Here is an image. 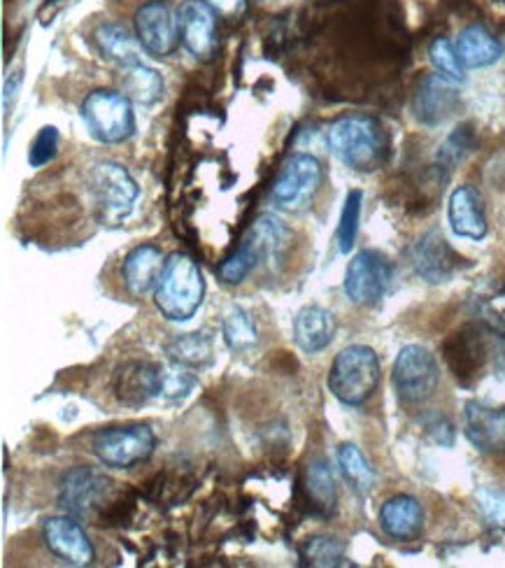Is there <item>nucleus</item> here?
Returning <instances> with one entry per match:
<instances>
[{"mask_svg": "<svg viewBox=\"0 0 505 568\" xmlns=\"http://www.w3.org/2000/svg\"><path fill=\"white\" fill-rule=\"evenodd\" d=\"M331 154L356 173H373L387 161V131L371 114H345L326 133Z\"/></svg>", "mask_w": 505, "mask_h": 568, "instance_id": "f257e3e1", "label": "nucleus"}, {"mask_svg": "<svg viewBox=\"0 0 505 568\" xmlns=\"http://www.w3.org/2000/svg\"><path fill=\"white\" fill-rule=\"evenodd\" d=\"M289 245H292V231L275 215H261L250 226L243 245H240L226 262L220 266V277L226 284L245 282L259 268H275Z\"/></svg>", "mask_w": 505, "mask_h": 568, "instance_id": "f03ea898", "label": "nucleus"}, {"mask_svg": "<svg viewBox=\"0 0 505 568\" xmlns=\"http://www.w3.org/2000/svg\"><path fill=\"white\" fill-rule=\"evenodd\" d=\"M205 296V280L199 264L184 252L165 258L161 280L154 290V305L171 322H186L196 315Z\"/></svg>", "mask_w": 505, "mask_h": 568, "instance_id": "7ed1b4c3", "label": "nucleus"}, {"mask_svg": "<svg viewBox=\"0 0 505 568\" xmlns=\"http://www.w3.org/2000/svg\"><path fill=\"white\" fill-rule=\"evenodd\" d=\"M380 383L377 354L366 345H350L335 357L329 371V389L345 406H361Z\"/></svg>", "mask_w": 505, "mask_h": 568, "instance_id": "20e7f679", "label": "nucleus"}, {"mask_svg": "<svg viewBox=\"0 0 505 568\" xmlns=\"http://www.w3.org/2000/svg\"><path fill=\"white\" fill-rule=\"evenodd\" d=\"M89 192L99 220L108 226L122 224L140 196V189L122 163L99 161L89 171Z\"/></svg>", "mask_w": 505, "mask_h": 568, "instance_id": "39448f33", "label": "nucleus"}, {"mask_svg": "<svg viewBox=\"0 0 505 568\" xmlns=\"http://www.w3.org/2000/svg\"><path fill=\"white\" fill-rule=\"evenodd\" d=\"M82 120L95 140L105 145H119L135 133V116L131 99L122 91L95 89L82 101Z\"/></svg>", "mask_w": 505, "mask_h": 568, "instance_id": "423d86ee", "label": "nucleus"}, {"mask_svg": "<svg viewBox=\"0 0 505 568\" xmlns=\"http://www.w3.org/2000/svg\"><path fill=\"white\" fill-rule=\"evenodd\" d=\"M324 182V169L317 156L294 154L273 182L271 201L284 212H303L315 203Z\"/></svg>", "mask_w": 505, "mask_h": 568, "instance_id": "0eeeda50", "label": "nucleus"}, {"mask_svg": "<svg viewBox=\"0 0 505 568\" xmlns=\"http://www.w3.org/2000/svg\"><path fill=\"white\" fill-rule=\"evenodd\" d=\"M114 483L103 470L93 466H78L68 470L59 489V506L80 519H101L108 501H112Z\"/></svg>", "mask_w": 505, "mask_h": 568, "instance_id": "6e6552de", "label": "nucleus"}, {"mask_svg": "<svg viewBox=\"0 0 505 568\" xmlns=\"http://www.w3.org/2000/svg\"><path fill=\"white\" fill-rule=\"evenodd\" d=\"M93 455L110 468H133L154 455L156 436L144 424L112 426L93 436Z\"/></svg>", "mask_w": 505, "mask_h": 568, "instance_id": "1a4fd4ad", "label": "nucleus"}, {"mask_svg": "<svg viewBox=\"0 0 505 568\" xmlns=\"http://www.w3.org/2000/svg\"><path fill=\"white\" fill-rule=\"evenodd\" d=\"M392 381L403 404H422L436 392L441 371L426 347L407 345L398 352Z\"/></svg>", "mask_w": 505, "mask_h": 568, "instance_id": "9d476101", "label": "nucleus"}, {"mask_svg": "<svg viewBox=\"0 0 505 568\" xmlns=\"http://www.w3.org/2000/svg\"><path fill=\"white\" fill-rule=\"evenodd\" d=\"M392 282L390 258L377 250L358 252L345 273V294L356 305H373L384 298Z\"/></svg>", "mask_w": 505, "mask_h": 568, "instance_id": "9b49d317", "label": "nucleus"}, {"mask_svg": "<svg viewBox=\"0 0 505 568\" xmlns=\"http://www.w3.org/2000/svg\"><path fill=\"white\" fill-rule=\"evenodd\" d=\"M133 23L135 38L142 44V50L154 59H165L178 50V14H173L171 8L161 3V0H150V3L138 8Z\"/></svg>", "mask_w": 505, "mask_h": 568, "instance_id": "f8f14e48", "label": "nucleus"}, {"mask_svg": "<svg viewBox=\"0 0 505 568\" xmlns=\"http://www.w3.org/2000/svg\"><path fill=\"white\" fill-rule=\"evenodd\" d=\"M165 368L152 362H129L114 373V394L119 404L140 408L163 396Z\"/></svg>", "mask_w": 505, "mask_h": 568, "instance_id": "ddd939ff", "label": "nucleus"}, {"mask_svg": "<svg viewBox=\"0 0 505 568\" xmlns=\"http://www.w3.org/2000/svg\"><path fill=\"white\" fill-rule=\"evenodd\" d=\"M180 42L184 50L201 61H210L216 52L214 12L203 0H184L178 10Z\"/></svg>", "mask_w": 505, "mask_h": 568, "instance_id": "4468645a", "label": "nucleus"}, {"mask_svg": "<svg viewBox=\"0 0 505 568\" xmlns=\"http://www.w3.org/2000/svg\"><path fill=\"white\" fill-rule=\"evenodd\" d=\"M44 546L50 548L54 557L70 566H89L93 564V546L80 523L70 517H50L42 525Z\"/></svg>", "mask_w": 505, "mask_h": 568, "instance_id": "2eb2a0df", "label": "nucleus"}, {"mask_svg": "<svg viewBox=\"0 0 505 568\" xmlns=\"http://www.w3.org/2000/svg\"><path fill=\"white\" fill-rule=\"evenodd\" d=\"M459 108V89L443 75H426L415 89L413 112L424 126H441Z\"/></svg>", "mask_w": 505, "mask_h": 568, "instance_id": "dca6fc26", "label": "nucleus"}, {"mask_svg": "<svg viewBox=\"0 0 505 568\" xmlns=\"http://www.w3.org/2000/svg\"><path fill=\"white\" fill-rule=\"evenodd\" d=\"M413 266L426 282L441 284L459 271L462 256L452 250L441 231H428L413 247Z\"/></svg>", "mask_w": 505, "mask_h": 568, "instance_id": "f3484780", "label": "nucleus"}, {"mask_svg": "<svg viewBox=\"0 0 505 568\" xmlns=\"http://www.w3.org/2000/svg\"><path fill=\"white\" fill-rule=\"evenodd\" d=\"M447 220L452 231L459 235V239L483 241L487 235V217H485L483 199H479V194L473 186L454 189L447 205Z\"/></svg>", "mask_w": 505, "mask_h": 568, "instance_id": "a211bd4d", "label": "nucleus"}, {"mask_svg": "<svg viewBox=\"0 0 505 568\" xmlns=\"http://www.w3.org/2000/svg\"><path fill=\"white\" fill-rule=\"evenodd\" d=\"M468 440L483 453H503L505 449V408H492L471 400L464 413Z\"/></svg>", "mask_w": 505, "mask_h": 568, "instance_id": "6ab92c4d", "label": "nucleus"}, {"mask_svg": "<svg viewBox=\"0 0 505 568\" xmlns=\"http://www.w3.org/2000/svg\"><path fill=\"white\" fill-rule=\"evenodd\" d=\"M165 266L163 252L156 245H138L133 247L122 266L124 284L133 296H148L156 290Z\"/></svg>", "mask_w": 505, "mask_h": 568, "instance_id": "aec40b11", "label": "nucleus"}, {"mask_svg": "<svg viewBox=\"0 0 505 568\" xmlns=\"http://www.w3.org/2000/svg\"><path fill=\"white\" fill-rule=\"evenodd\" d=\"M380 527L394 540H415L424 529V510L413 496H394L380 508Z\"/></svg>", "mask_w": 505, "mask_h": 568, "instance_id": "412c9836", "label": "nucleus"}, {"mask_svg": "<svg viewBox=\"0 0 505 568\" xmlns=\"http://www.w3.org/2000/svg\"><path fill=\"white\" fill-rule=\"evenodd\" d=\"M335 336V317L322 305H305L294 320V341L305 354H317Z\"/></svg>", "mask_w": 505, "mask_h": 568, "instance_id": "4be33fe9", "label": "nucleus"}, {"mask_svg": "<svg viewBox=\"0 0 505 568\" xmlns=\"http://www.w3.org/2000/svg\"><path fill=\"white\" fill-rule=\"evenodd\" d=\"M93 42L99 47V52L122 68L140 65L142 63V44L138 38L129 33L122 23H101L99 29L93 31Z\"/></svg>", "mask_w": 505, "mask_h": 568, "instance_id": "5701e85b", "label": "nucleus"}, {"mask_svg": "<svg viewBox=\"0 0 505 568\" xmlns=\"http://www.w3.org/2000/svg\"><path fill=\"white\" fill-rule=\"evenodd\" d=\"M464 68H487L503 57V44L479 23L464 29L454 42Z\"/></svg>", "mask_w": 505, "mask_h": 568, "instance_id": "b1692460", "label": "nucleus"}, {"mask_svg": "<svg viewBox=\"0 0 505 568\" xmlns=\"http://www.w3.org/2000/svg\"><path fill=\"white\" fill-rule=\"evenodd\" d=\"M168 359L182 368H205L212 364V341L205 334H175L163 345Z\"/></svg>", "mask_w": 505, "mask_h": 568, "instance_id": "393cba45", "label": "nucleus"}, {"mask_svg": "<svg viewBox=\"0 0 505 568\" xmlns=\"http://www.w3.org/2000/svg\"><path fill=\"white\" fill-rule=\"evenodd\" d=\"M119 84H122L124 97L131 99V103H138V105H154L163 97L161 75L156 73L154 68L144 65V63L124 68Z\"/></svg>", "mask_w": 505, "mask_h": 568, "instance_id": "a878e982", "label": "nucleus"}, {"mask_svg": "<svg viewBox=\"0 0 505 568\" xmlns=\"http://www.w3.org/2000/svg\"><path fill=\"white\" fill-rule=\"evenodd\" d=\"M305 491L307 499L317 513L331 515L335 510V501H339V491H335V480L329 464L324 459H312L307 464L305 473Z\"/></svg>", "mask_w": 505, "mask_h": 568, "instance_id": "bb28decb", "label": "nucleus"}, {"mask_svg": "<svg viewBox=\"0 0 505 568\" xmlns=\"http://www.w3.org/2000/svg\"><path fill=\"white\" fill-rule=\"evenodd\" d=\"M301 561L305 566H317V568H339V566H352L347 559L345 546L333 536H312L305 538L303 546L299 548Z\"/></svg>", "mask_w": 505, "mask_h": 568, "instance_id": "cd10ccee", "label": "nucleus"}, {"mask_svg": "<svg viewBox=\"0 0 505 568\" xmlns=\"http://www.w3.org/2000/svg\"><path fill=\"white\" fill-rule=\"evenodd\" d=\"M224 341L233 352H250L259 343V328L245 307H231L224 315Z\"/></svg>", "mask_w": 505, "mask_h": 568, "instance_id": "c85d7f7f", "label": "nucleus"}, {"mask_svg": "<svg viewBox=\"0 0 505 568\" xmlns=\"http://www.w3.org/2000/svg\"><path fill=\"white\" fill-rule=\"evenodd\" d=\"M339 464L345 480L358 491V494H368L373 489L375 476L373 468L368 464V459L364 457V453L352 443H345L339 447Z\"/></svg>", "mask_w": 505, "mask_h": 568, "instance_id": "c756f323", "label": "nucleus"}, {"mask_svg": "<svg viewBox=\"0 0 505 568\" xmlns=\"http://www.w3.org/2000/svg\"><path fill=\"white\" fill-rule=\"evenodd\" d=\"M428 57L433 68H436V73L443 75L445 80L454 82V84H462L464 82V63L456 54V47L447 40V38H436L428 47Z\"/></svg>", "mask_w": 505, "mask_h": 568, "instance_id": "7c9ffc66", "label": "nucleus"}, {"mask_svg": "<svg viewBox=\"0 0 505 568\" xmlns=\"http://www.w3.org/2000/svg\"><path fill=\"white\" fill-rule=\"evenodd\" d=\"M361 203H364V194L354 189V192L347 194L345 205H343V215L339 224V247L343 254L352 252L356 233H358V220H361Z\"/></svg>", "mask_w": 505, "mask_h": 568, "instance_id": "2f4dec72", "label": "nucleus"}, {"mask_svg": "<svg viewBox=\"0 0 505 568\" xmlns=\"http://www.w3.org/2000/svg\"><path fill=\"white\" fill-rule=\"evenodd\" d=\"M471 150H473V133H471L468 126H459L441 145L438 163L452 171L454 165H459L468 156Z\"/></svg>", "mask_w": 505, "mask_h": 568, "instance_id": "473e14b6", "label": "nucleus"}, {"mask_svg": "<svg viewBox=\"0 0 505 568\" xmlns=\"http://www.w3.org/2000/svg\"><path fill=\"white\" fill-rule=\"evenodd\" d=\"M59 152V131L54 126H44L40 129V133L36 135L31 152H29V163L33 169H42L50 161H54Z\"/></svg>", "mask_w": 505, "mask_h": 568, "instance_id": "72a5a7b5", "label": "nucleus"}, {"mask_svg": "<svg viewBox=\"0 0 505 568\" xmlns=\"http://www.w3.org/2000/svg\"><path fill=\"white\" fill-rule=\"evenodd\" d=\"M203 3L216 17H224V19H238L248 10V0H203Z\"/></svg>", "mask_w": 505, "mask_h": 568, "instance_id": "f704fd0d", "label": "nucleus"}, {"mask_svg": "<svg viewBox=\"0 0 505 568\" xmlns=\"http://www.w3.org/2000/svg\"><path fill=\"white\" fill-rule=\"evenodd\" d=\"M428 432L433 434V438H436L441 445H452L454 440V432H452V424L443 417H438L436 424H428Z\"/></svg>", "mask_w": 505, "mask_h": 568, "instance_id": "c9c22d12", "label": "nucleus"}, {"mask_svg": "<svg viewBox=\"0 0 505 568\" xmlns=\"http://www.w3.org/2000/svg\"><path fill=\"white\" fill-rule=\"evenodd\" d=\"M496 362H498V368L505 371V341L501 343V347H498V352H496Z\"/></svg>", "mask_w": 505, "mask_h": 568, "instance_id": "e433bc0d", "label": "nucleus"}]
</instances>
